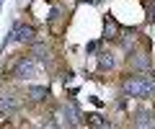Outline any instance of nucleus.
Listing matches in <instances>:
<instances>
[{"instance_id":"nucleus-1","label":"nucleus","mask_w":155,"mask_h":129,"mask_svg":"<svg viewBox=\"0 0 155 129\" xmlns=\"http://www.w3.org/2000/svg\"><path fill=\"white\" fill-rule=\"evenodd\" d=\"M153 90H155V80L150 75H145V73L132 75V78L124 80V93L132 95V98H147Z\"/></svg>"},{"instance_id":"nucleus-2","label":"nucleus","mask_w":155,"mask_h":129,"mask_svg":"<svg viewBox=\"0 0 155 129\" xmlns=\"http://www.w3.org/2000/svg\"><path fill=\"white\" fill-rule=\"evenodd\" d=\"M129 67H132L134 73H145V70H150V57H147V52H134V54L129 57Z\"/></svg>"},{"instance_id":"nucleus-3","label":"nucleus","mask_w":155,"mask_h":129,"mask_svg":"<svg viewBox=\"0 0 155 129\" xmlns=\"http://www.w3.org/2000/svg\"><path fill=\"white\" fill-rule=\"evenodd\" d=\"M18 103H21V101H18L16 95H0V111H5V114L16 111Z\"/></svg>"},{"instance_id":"nucleus-4","label":"nucleus","mask_w":155,"mask_h":129,"mask_svg":"<svg viewBox=\"0 0 155 129\" xmlns=\"http://www.w3.org/2000/svg\"><path fill=\"white\" fill-rule=\"evenodd\" d=\"M31 36H34L31 26H16L13 28V39L16 41H31Z\"/></svg>"},{"instance_id":"nucleus-5","label":"nucleus","mask_w":155,"mask_h":129,"mask_svg":"<svg viewBox=\"0 0 155 129\" xmlns=\"http://www.w3.org/2000/svg\"><path fill=\"white\" fill-rule=\"evenodd\" d=\"M26 93L31 95L34 101H44L47 95H49V90H47L44 85H31V88H26Z\"/></svg>"},{"instance_id":"nucleus-6","label":"nucleus","mask_w":155,"mask_h":129,"mask_svg":"<svg viewBox=\"0 0 155 129\" xmlns=\"http://www.w3.org/2000/svg\"><path fill=\"white\" fill-rule=\"evenodd\" d=\"M104 39H119V26H116L114 18L106 21V36H104Z\"/></svg>"},{"instance_id":"nucleus-7","label":"nucleus","mask_w":155,"mask_h":129,"mask_svg":"<svg viewBox=\"0 0 155 129\" xmlns=\"http://www.w3.org/2000/svg\"><path fill=\"white\" fill-rule=\"evenodd\" d=\"M98 65H101V70H111V67H114V54L101 52V54H98Z\"/></svg>"},{"instance_id":"nucleus-8","label":"nucleus","mask_w":155,"mask_h":129,"mask_svg":"<svg viewBox=\"0 0 155 129\" xmlns=\"http://www.w3.org/2000/svg\"><path fill=\"white\" fill-rule=\"evenodd\" d=\"M31 70H34L31 60H21V62H18V67H16V75H18V78H23V75H28Z\"/></svg>"},{"instance_id":"nucleus-9","label":"nucleus","mask_w":155,"mask_h":129,"mask_svg":"<svg viewBox=\"0 0 155 129\" xmlns=\"http://www.w3.org/2000/svg\"><path fill=\"white\" fill-rule=\"evenodd\" d=\"M134 127H155V119L147 116V114H140V116L134 119Z\"/></svg>"},{"instance_id":"nucleus-10","label":"nucleus","mask_w":155,"mask_h":129,"mask_svg":"<svg viewBox=\"0 0 155 129\" xmlns=\"http://www.w3.org/2000/svg\"><path fill=\"white\" fill-rule=\"evenodd\" d=\"M88 124H91V127H109V121H106L104 116H98V114H93V116H88Z\"/></svg>"},{"instance_id":"nucleus-11","label":"nucleus","mask_w":155,"mask_h":129,"mask_svg":"<svg viewBox=\"0 0 155 129\" xmlns=\"http://www.w3.org/2000/svg\"><path fill=\"white\" fill-rule=\"evenodd\" d=\"M147 13H150V18H155V3H153V5H147Z\"/></svg>"}]
</instances>
